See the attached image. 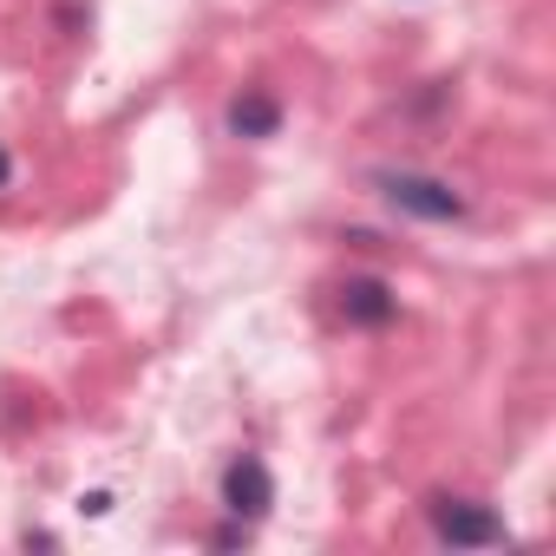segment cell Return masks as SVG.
<instances>
[{
  "label": "cell",
  "instance_id": "obj_6",
  "mask_svg": "<svg viewBox=\"0 0 556 556\" xmlns=\"http://www.w3.org/2000/svg\"><path fill=\"white\" fill-rule=\"evenodd\" d=\"M8 184H14V157H8V151H0V190H8Z\"/></svg>",
  "mask_w": 556,
  "mask_h": 556
},
{
  "label": "cell",
  "instance_id": "obj_4",
  "mask_svg": "<svg viewBox=\"0 0 556 556\" xmlns=\"http://www.w3.org/2000/svg\"><path fill=\"white\" fill-rule=\"evenodd\" d=\"M341 315H348V328L380 334V328L400 321V295H393V282H380V275H348L341 282Z\"/></svg>",
  "mask_w": 556,
  "mask_h": 556
},
{
  "label": "cell",
  "instance_id": "obj_5",
  "mask_svg": "<svg viewBox=\"0 0 556 556\" xmlns=\"http://www.w3.org/2000/svg\"><path fill=\"white\" fill-rule=\"evenodd\" d=\"M229 131L236 138H275V131H282V99H275V92H262V86H242L236 99H229Z\"/></svg>",
  "mask_w": 556,
  "mask_h": 556
},
{
  "label": "cell",
  "instance_id": "obj_1",
  "mask_svg": "<svg viewBox=\"0 0 556 556\" xmlns=\"http://www.w3.org/2000/svg\"><path fill=\"white\" fill-rule=\"evenodd\" d=\"M374 184H380V197H387L400 216H419V223H458V216H465V197H458L445 177H426V170H380Z\"/></svg>",
  "mask_w": 556,
  "mask_h": 556
},
{
  "label": "cell",
  "instance_id": "obj_2",
  "mask_svg": "<svg viewBox=\"0 0 556 556\" xmlns=\"http://www.w3.org/2000/svg\"><path fill=\"white\" fill-rule=\"evenodd\" d=\"M426 517H432V530L452 549H491V543H504V517L491 504H478V497H432Z\"/></svg>",
  "mask_w": 556,
  "mask_h": 556
},
{
  "label": "cell",
  "instance_id": "obj_3",
  "mask_svg": "<svg viewBox=\"0 0 556 556\" xmlns=\"http://www.w3.org/2000/svg\"><path fill=\"white\" fill-rule=\"evenodd\" d=\"M268 504H275V478H268V465L262 458H229V471H223V510L229 517H242V523H255V517H268Z\"/></svg>",
  "mask_w": 556,
  "mask_h": 556
}]
</instances>
